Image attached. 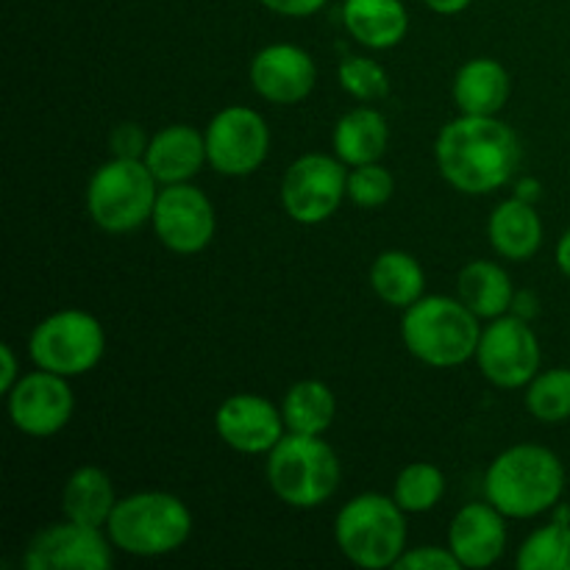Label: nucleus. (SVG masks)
Segmentation results:
<instances>
[{"instance_id":"1","label":"nucleus","mask_w":570,"mask_h":570,"mask_svg":"<svg viewBox=\"0 0 570 570\" xmlns=\"http://www.w3.org/2000/svg\"><path fill=\"white\" fill-rule=\"evenodd\" d=\"M434 159L451 187L465 195H488L515 176L521 142L495 115H460L438 134Z\"/></svg>"},{"instance_id":"2","label":"nucleus","mask_w":570,"mask_h":570,"mask_svg":"<svg viewBox=\"0 0 570 570\" xmlns=\"http://www.w3.org/2000/svg\"><path fill=\"white\" fill-rule=\"evenodd\" d=\"M566 493V468L546 445L521 443L501 451L484 476V495L507 518L543 515L560 507Z\"/></svg>"},{"instance_id":"3","label":"nucleus","mask_w":570,"mask_h":570,"mask_svg":"<svg viewBox=\"0 0 570 570\" xmlns=\"http://www.w3.org/2000/svg\"><path fill=\"white\" fill-rule=\"evenodd\" d=\"M401 337L415 360L432 367H456L476 356L482 326L460 298L423 295L406 306Z\"/></svg>"},{"instance_id":"4","label":"nucleus","mask_w":570,"mask_h":570,"mask_svg":"<svg viewBox=\"0 0 570 570\" xmlns=\"http://www.w3.org/2000/svg\"><path fill=\"white\" fill-rule=\"evenodd\" d=\"M193 515L178 495L134 493L117 501L106 534L115 549L134 557H165L187 543Z\"/></svg>"},{"instance_id":"5","label":"nucleus","mask_w":570,"mask_h":570,"mask_svg":"<svg viewBox=\"0 0 570 570\" xmlns=\"http://www.w3.org/2000/svg\"><path fill=\"white\" fill-rule=\"evenodd\" d=\"M267 482L284 504L315 510L340 484V460L321 434L287 432L267 454Z\"/></svg>"},{"instance_id":"6","label":"nucleus","mask_w":570,"mask_h":570,"mask_svg":"<svg viewBox=\"0 0 570 570\" xmlns=\"http://www.w3.org/2000/svg\"><path fill=\"white\" fill-rule=\"evenodd\" d=\"M334 540L354 566L365 570L395 568L406 549L404 510L387 495H356L340 510Z\"/></svg>"},{"instance_id":"7","label":"nucleus","mask_w":570,"mask_h":570,"mask_svg":"<svg viewBox=\"0 0 570 570\" xmlns=\"http://www.w3.org/2000/svg\"><path fill=\"white\" fill-rule=\"evenodd\" d=\"M156 178L148 170L145 159H117L106 161L95 170L87 187V209L95 226L109 234H126L142 226L154 217Z\"/></svg>"},{"instance_id":"8","label":"nucleus","mask_w":570,"mask_h":570,"mask_svg":"<svg viewBox=\"0 0 570 570\" xmlns=\"http://www.w3.org/2000/svg\"><path fill=\"white\" fill-rule=\"evenodd\" d=\"M104 351V326L98 317L81 309H65L45 317L28 340V354L33 365L67 379L92 371Z\"/></svg>"},{"instance_id":"9","label":"nucleus","mask_w":570,"mask_h":570,"mask_svg":"<svg viewBox=\"0 0 570 570\" xmlns=\"http://www.w3.org/2000/svg\"><path fill=\"white\" fill-rule=\"evenodd\" d=\"M345 161L326 154H306L289 165L282 178V206L295 223L317 226L340 209L348 198Z\"/></svg>"},{"instance_id":"10","label":"nucleus","mask_w":570,"mask_h":570,"mask_svg":"<svg viewBox=\"0 0 570 570\" xmlns=\"http://www.w3.org/2000/svg\"><path fill=\"white\" fill-rule=\"evenodd\" d=\"M482 376L501 390L527 387L540 371V340L527 317L501 315L482 328L476 348Z\"/></svg>"},{"instance_id":"11","label":"nucleus","mask_w":570,"mask_h":570,"mask_svg":"<svg viewBox=\"0 0 570 570\" xmlns=\"http://www.w3.org/2000/svg\"><path fill=\"white\" fill-rule=\"evenodd\" d=\"M206 156L223 176H250L271 154V128L259 111L228 106L206 126Z\"/></svg>"},{"instance_id":"12","label":"nucleus","mask_w":570,"mask_h":570,"mask_svg":"<svg viewBox=\"0 0 570 570\" xmlns=\"http://www.w3.org/2000/svg\"><path fill=\"white\" fill-rule=\"evenodd\" d=\"M111 540L98 527L50 523L33 534L22 566L28 570H106L111 566Z\"/></svg>"},{"instance_id":"13","label":"nucleus","mask_w":570,"mask_h":570,"mask_svg":"<svg viewBox=\"0 0 570 570\" xmlns=\"http://www.w3.org/2000/svg\"><path fill=\"white\" fill-rule=\"evenodd\" d=\"M156 237L173 254H198L215 237V206L189 181L170 184L154 206Z\"/></svg>"},{"instance_id":"14","label":"nucleus","mask_w":570,"mask_h":570,"mask_svg":"<svg viewBox=\"0 0 570 570\" xmlns=\"http://www.w3.org/2000/svg\"><path fill=\"white\" fill-rule=\"evenodd\" d=\"M72 406H76V399H72L67 376L42 371V367L20 376V382L9 393L11 423L28 438H53L70 423Z\"/></svg>"},{"instance_id":"15","label":"nucleus","mask_w":570,"mask_h":570,"mask_svg":"<svg viewBox=\"0 0 570 570\" xmlns=\"http://www.w3.org/2000/svg\"><path fill=\"white\" fill-rule=\"evenodd\" d=\"M215 429L223 443L239 454H271L273 445L287 434L282 410L250 393L223 401L215 415Z\"/></svg>"},{"instance_id":"16","label":"nucleus","mask_w":570,"mask_h":570,"mask_svg":"<svg viewBox=\"0 0 570 570\" xmlns=\"http://www.w3.org/2000/svg\"><path fill=\"white\" fill-rule=\"evenodd\" d=\"M315 81V61L298 45H267L250 61V83L271 104H301L312 95Z\"/></svg>"},{"instance_id":"17","label":"nucleus","mask_w":570,"mask_h":570,"mask_svg":"<svg viewBox=\"0 0 570 570\" xmlns=\"http://www.w3.org/2000/svg\"><path fill=\"white\" fill-rule=\"evenodd\" d=\"M504 512L495 510L490 501L462 507L449 529V549L462 568H490L504 557L507 523Z\"/></svg>"},{"instance_id":"18","label":"nucleus","mask_w":570,"mask_h":570,"mask_svg":"<svg viewBox=\"0 0 570 570\" xmlns=\"http://www.w3.org/2000/svg\"><path fill=\"white\" fill-rule=\"evenodd\" d=\"M145 165L154 173L161 187L184 184L200 173V167L209 161L206 156V137L193 126H167L156 137L148 139L145 148Z\"/></svg>"},{"instance_id":"19","label":"nucleus","mask_w":570,"mask_h":570,"mask_svg":"<svg viewBox=\"0 0 570 570\" xmlns=\"http://www.w3.org/2000/svg\"><path fill=\"white\" fill-rule=\"evenodd\" d=\"M488 237L495 254L512 262H527L543 245V223L534 206L523 198H510L495 206L488 223Z\"/></svg>"},{"instance_id":"20","label":"nucleus","mask_w":570,"mask_h":570,"mask_svg":"<svg viewBox=\"0 0 570 570\" xmlns=\"http://www.w3.org/2000/svg\"><path fill=\"white\" fill-rule=\"evenodd\" d=\"M343 22L365 48L390 50L406 37L410 14L401 0H345Z\"/></svg>"},{"instance_id":"21","label":"nucleus","mask_w":570,"mask_h":570,"mask_svg":"<svg viewBox=\"0 0 570 570\" xmlns=\"http://www.w3.org/2000/svg\"><path fill=\"white\" fill-rule=\"evenodd\" d=\"M510 72L495 59H471L454 78V100L462 115L493 117L510 100Z\"/></svg>"},{"instance_id":"22","label":"nucleus","mask_w":570,"mask_h":570,"mask_svg":"<svg viewBox=\"0 0 570 570\" xmlns=\"http://www.w3.org/2000/svg\"><path fill=\"white\" fill-rule=\"evenodd\" d=\"M387 139L390 128L382 111L371 106H356L334 126V156L348 167L371 165L382 159Z\"/></svg>"},{"instance_id":"23","label":"nucleus","mask_w":570,"mask_h":570,"mask_svg":"<svg viewBox=\"0 0 570 570\" xmlns=\"http://www.w3.org/2000/svg\"><path fill=\"white\" fill-rule=\"evenodd\" d=\"M115 507V484H111L109 473L95 465L78 468L67 479L65 490H61V510H65V518H70L76 523L106 529Z\"/></svg>"},{"instance_id":"24","label":"nucleus","mask_w":570,"mask_h":570,"mask_svg":"<svg viewBox=\"0 0 570 570\" xmlns=\"http://www.w3.org/2000/svg\"><path fill=\"white\" fill-rule=\"evenodd\" d=\"M460 301L479 317V321H493V317L507 315L515 304V289H512L510 276L501 265L488 259H476L465 265L456 278Z\"/></svg>"},{"instance_id":"25","label":"nucleus","mask_w":570,"mask_h":570,"mask_svg":"<svg viewBox=\"0 0 570 570\" xmlns=\"http://www.w3.org/2000/svg\"><path fill=\"white\" fill-rule=\"evenodd\" d=\"M371 287L384 304L406 309L417 298H423L426 273L421 262L406 250H384L371 265Z\"/></svg>"},{"instance_id":"26","label":"nucleus","mask_w":570,"mask_h":570,"mask_svg":"<svg viewBox=\"0 0 570 570\" xmlns=\"http://www.w3.org/2000/svg\"><path fill=\"white\" fill-rule=\"evenodd\" d=\"M284 423L287 432L295 434H323L334 423L337 415V401L328 384L317 382V379H306V382L293 384L284 395L282 404Z\"/></svg>"},{"instance_id":"27","label":"nucleus","mask_w":570,"mask_h":570,"mask_svg":"<svg viewBox=\"0 0 570 570\" xmlns=\"http://www.w3.org/2000/svg\"><path fill=\"white\" fill-rule=\"evenodd\" d=\"M445 495V476L432 462H412L395 479L393 499L404 512H429Z\"/></svg>"},{"instance_id":"28","label":"nucleus","mask_w":570,"mask_h":570,"mask_svg":"<svg viewBox=\"0 0 570 570\" xmlns=\"http://www.w3.org/2000/svg\"><path fill=\"white\" fill-rule=\"evenodd\" d=\"M515 566L521 570H570V523L554 521L529 534Z\"/></svg>"},{"instance_id":"29","label":"nucleus","mask_w":570,"mask_h":570,"mask_svg":"<svg viewBox=\"0 0 570 570\" xmlns=\"http://www.w3.org/2000/svg\"><path fill=\"white\" fill-rule=\"evenodd\" d=\"M527 410L543 423H562L570 417V371L554 367V371L538 373L527 384Z\"/></svg>"},{"instance_id":"30","label":"nucleus","mask_w":570,"mask_h":570,"mask_svg":"<svg viewBox=\"0 0 570 570\" xmlns=\"http://www.w3.org/2000/svg\"><path fill=\"white\" fill-rule=\"evenodd\" d=\"M340 83L351 98L362 100V104H373V100L387 98L390 78L379 61L367 59V56H348L340 65Z\"/></svg>"},{"instance_id":"31","label":"nucleus","mask_w":570,"mask_h":570,"mask_svg":"<svg viewBox=\"0 0 570 570\" xmlns=\"http://www.w3.org/2000/svg\"><path fill=\"white\" fill-rule=\"evenodd\" d=\"M393 173L384 170L379 161H371V165H360L354 170H348V198L354 200L362 209H376V206H384L390 198H393Z\"/></svg>"},{"instance_id":"32","label":"nucleus","mask_w":570,"mask_h":570,"mask_svg":"<svg viewBox=\"0 0 570 570\" xmlns=\"http://www.w3.org/2000/svg\"><path fill=\"white\" fill-rule=\"evenodd\" d=\"M399 570H460V560L451 549H440V546H423V549H410L401 554L395 562Z\"/></svg>"},{"instance_id":"33","label":"nucleus","mask_w":570,"mask_h":570,"mask_svg":"<svg viewBox=\"0 0 570 570\" xmlns=\"http://www.w3.org/2000/svg\"><path fill=\"white\" fill-rule=\"evenodd\" d=\"M111 145H115L117 156H128V159H142L145 148H148L142 131L134 126H128V122L111 134Z\"/></svg>"},{"instance_id":"34","label":"nucleus","mask_w":570,"mask_h":570,"mask_svg":"<svg viewBox=\"0 0 570 570\" xmlns=\"http://www.w3.org/2000/svg\"><path fill=\"white\" fill-rule=\"evenodd\" d=\"M265 9H271L273 14L284 17H309L315 11H321L328 0H259Z\"/></svg>"},{"instance_id":"35","label":"nucleus","mask_w":570,"mask_h":570,"mask_svg":"<svg viewBox=\"0 0 570 570\" xmlns=\"http://www.w3.org/2000/svg\"><path fill=\"white\" fill-rule=\"evenodd\" d=\"M0 362H3V365H0V390L9 395L11 387L20 382V373H17V360L11 345H0Z\"/></svg>"},{"instance_id":"36","label":"nucleus","mask_w":570,"mask_h":570,"mask_svg":"<svg viewBox=\"0 0 570 570\" xmlns=\"http://www.w3.org/2000/svg\"><path fill=\"white\" fill-rule=\"evenodd\" d=\"M423 3L432 11H438V14H460V11L471 6V0H423Z\"/></svg>"},{"instance_id":"37","label":"nucleus","mask_w":570,"mask_h":570,"mask_svg":"<svg viewBox=\"0 0 570 570\" xmlns=\"http://www.w3.org/2000/svg\"><path fill=\"white\" fill-rule=\"evenodd\" d=\"M557 265H560V271L570 278V228L562 234L560 243H557Z\"/></svg>"},{"instance_id":"38","label":"nucleus","mask_w":570,"mask_h":570,"mask_svg":"<svg viewBox=\"0 0 570 570\" xmlns=\"http://www.w3.org/2000/svg\"><path fill=\"white\" fill-rule=\"evenodd\" d=\"M538 195H540V184L532 181V178H527V181L518 184V198H523L532 204V200H538Z\"/></svg>"}]
</instances>
